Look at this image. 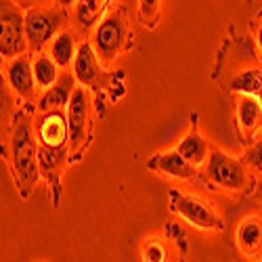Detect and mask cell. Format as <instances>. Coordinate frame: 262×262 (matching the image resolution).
<instances>
[{"label": "cell", "mask_w": 262, "mask_h": 262, "mask_svg": "<svg viewBox=\"0 0 262 262\" xmlns=\"http://www.w3.org/2000/svg\"><path fill=\"white\" fill-rule=\"evenodd\" d=\"M11 164L15 185L24 198H28L36 181L42 177L40 172V147L32 135V124L26 114H19L13 124L11 135Z\"/></svg>", "instance_id": "6da1fadb"}, {"label": "cell", "mask_w": 262, "mask_h": 262, "mask_svg": "<svg viewBox=\"0 0 262 262\" xmlns=\"http://www.w3.org/2000/svg\"><path fill=\"white\" fill-rule=\"evenodd\" d=\"M0 24H3V34H0V55H3V59H15L19 55H26V51H30L26 34V15L11 0H3Z\"/></svg>", "instance_id": "7a4b0ae2"}, {"label": "cell", "mask_w": 262, "mask_h": 262, "mask_svg": "<svg viewBox=\"0 0 262 262\" xmlns=\"http://www.w3.org/2000/svg\"><path fill=\"white\" fill-rule=\"evenodd\" d=\"M65 21V13L59 9H40L34 7L26 13V34L30 53H40L57 36Z\"/></svg>", "instance_id": "3957f363"}, {"label": "cell", "mask_w": 262, "mask_h": 262, "mask_svg": "<svg viewBox=\"0 0 262 262\" xmlns=\"http://www.w3.org/2000/svg\"><path fill=\"white\" fill-rule=\"evenodd\" d=\"M70 122V156L82 154L91 143V97L84 89H76L68 105Z\"/></svg>", "instance_id": "277c9868"}, {"label": "cell", "mask_w": 262, "mask_h": 262, "mask_svg": "<svg viewBox=\"0 0 262 262\" xmlns=\"http://www.w3.org/2000/svg\"><path fill=\"white\" fill-rule=\"evenodd\" d=\"M170 210L181 214L185 221L198 229H206V231H221L225 227L223 218L216 216L214 210L206 204H202L200 200L187 198V195L179 193L177 189H170Z\"/></svg>", "instance_id": "5b68a950"}, {"label": "cell", "mask_w": 262, "mask_h": 262, "mask_svg": "<svg viewBox=\"0 0 262 262\" xmlns=\"http://www.w3.org/2000/svg\"><path fill=\"white\" fill-rule=\"evenodd\" d=\"M208 179L223 189L242 191L246 187L248 174L242 162L233 160L231 156L223 154V151H212L208 162Z\"/></svg>", "instance_id": "8992f818"}, {"label": "cell", "mask_w": 262, "mask_h": 262, "mask_svg": "<svg viewBox=\"0 0 262 262\" xmlns=\"http://www.w3.org/2000/svg\"><path fill=\"white\" fill-rule=\"evenodd\" d=\"M124 38H126V24L120 15H109L101 19L95 30V45H93L99 59L105 63L114 61L124 47Z\"/></svg>", "instance_id": "52a82bcc"}, {"label": "cell", "mask_w": 262, "mask_h": 262, "mask_svg": "<svg viewBox=\"0 0 262 262\" xmlns=\"http://www.w3.org/2000/svg\"><path fill=\"white\" fill-rule=\"evenodd\" d=\"M42 116L36 122V135L40 145L47 147H68L70 145V122L68 114L63 109H51L42 112Z\"/></svg>", "instance_id": "ba28073f"}, {"label": "cell", "mask_w": 262, "mask_h": 262, "mask_svg": "<svg viewBox=\"0 0 262 262\" xmlns=\"http://www.w3.org/2000/svg\"><path fill=\"white\" fill-rule=\"evenodd\" d=\"M68 147H47L40 145V172L49 181L55 193V208L61 202V172L68 160Z\"/></svg>", "instance_id": "9c48e42d"}, {"label": "cell", "mask_w": 262, "mask_h": 262, "mask_svg": "<svg viewBox=\"0 0 262 262\" xmlns=\"http://www.w3.org/2000/svg\"><path fill=\"white\" fill-rule=\"evenodd\" d=\"M7 80L11 84V89L21 97V99H34L36 95V76H34V65L26 55H19L11 59L9 68H7Z\"/></svg>", "instance_id": "30bf717a"}, {"label": "cell", "mask_w": 262, "mask_h": 262, "mask_svg": "<svg viewBox=\"0 0 262 262\" xmlns=\"http://www.w3.org/2000/svg\"><path fill=\"white\" fill-rule=\"evenodd\" d=\"M147 168L156 170V172H162V174L172 177V179H183V181H195L198 179V170H195V166L191 162H187L177 149L154 156L149 160Z\"/></svg>", "instance_id": "8fae6325"}, {"label": "cell", "mask_w": 262, "mask_h": 262, "mask_svg": "<svg viewBox=\"0 0 262 262\" xmlns=\"http://www.w3.org/2000/svg\"><path fill=\"white\" fill-rule=\"evenodd\" d=\"M74 76L78 78L80 84L91 86L93 91H99V82H101V65H99V55L93 45L82 42L78 47V55L74 61Z\"/></svg>", "instance_id": "7c38bea8"}, {"label": "cell", "mask_w": 262, "mask_h": 262, "mask_svg": "<svg viewBox=\"0 0 262 262\" xmlns=\"http://www.w3.org/2000/svg\"><path fill=\"white\" fill-rule=\"evenodd\" d=\"M76 76L72 72H63L57 82L51 86V89L45 91L42 99L38 101V109L40 112H51V109H63L68 107L72 101V95L76 91Z\"/></svg>", "instance_id": "4fadbf2b"}, {"label": "cell", "mask_w": 262, "mask_h": 262, "mask_svg": "<svg viewBox=\"0 0 262 262\" xmlns=\"http://www.w3.org/2000/svg\"><path fill=\"white\" fill-rule=\"evenodd\" d=\"M237 122L239 128L246 133V137H252L256 133L262 122V105L258 97H250V95L242 97V101L237 105Z\"/></svg>", "instance_id": "5bb4252c"}, {"label": "cell", "mask_w": 262, "mask_h": 262, "mask_svg": "<svg viewBox=\"0 0 262 262\" xmlns=\"http://www.w3.org/2000/svg\"><path fill=\"white\" fill-rule=\"evenodd\" d=\"M177 151L187 162H191L193 166H200L208 158V141L198 133V126H193L191 133L179 143Z\"/></svg>", "instance_id": "9a60e30c"}, {"label": "cell", "mask_w": 262, "mask_h": 262, "mask_svg": "<svg viewBox=\"0 0 262 262\" xmlns=\"http://www.w3.org/2000/svg\"><path fill=\"white\" fill-rule=\"evenodd\" d=\"M237 244L246 254H256L262 248V221L248 218L237 229Z\"/></svg>", "instance_id": "2e32d148"}, {"label": "cell", "mask_w": 262, "mask_h": 262, "mask_svg": "<svg viewBox=\"0 0 262 262\" xmlns=\"http://www.w3.org/2000/svg\"><path fill=\"white\" fill-rule=\"evenodd\" d=\"M78 47L80 45H76V40L70 32H61L55 36L53 45H51V57L57 61L59 68H70V65L76 61Z\"/></svg>", "instance_id": "e0dca14e"}, {"label": "cell", "mask_w": 262, "mask_h": 262, "mask_svg": "<svg viewBox=\"0 0 262 262\" xmlns=\"http://www.w3.org/2000/svg\"><path fill=\"white\" fill-rule=\"evenodd\" d=\"M34 76H36V82H38V86L40 89H51V86L57 82V78L61 76L59 74V65H57V61L53 59V57H38L34 63Z\"/></svg>", "instance_id": "ac0fdd59"}, {"label": "cell", "mask_w": 262, "mask_h": 262, "mask_svg": "<svg viewBox=\"0 0 262 262\" xmlns=\"http://www.w3.org/2000/svg\"><path fill=\"white\" fill-rule=\"evenodd\" d=\"M103 3L105 0H78V5H76V24L82 30H91L101 17Z\"/></svg>", "instance_id": "d6986e66"}, {"label": "cell", "mask_w": 262, "mask_h": 262, "mask_svg": "<svg viewBox=\"0 0 262 262\" xmlns=\"http://www.w3.org/2000/svg\"><path fill=\"white\" fill-rule=\"evenodd\" d=\"M231 91L239 95H250V97H260L262 93V72L258 70H248L244 74H239L231 82Z\"/></svg>", "instance_id": "ffe728a7"}, {"label": "cell", "mask_w": 262, "mask_h": 262, "mask_svg": "<svg viewBox=\"0 0 262 262\" xmlns=\"http://www.w3.org/2000/svg\"><path fill=\"white\" fill-rule=\"evenodd\" d=\"M143 260H158V262H164V260H168V256H166V250H164L162 244L149 242V244L143 248Z\"/></svg>", "instance_id": "44dd1931"}, {"label": "cell", "mask_w": 262, "mask_h": 262, "mask_svg": "<svg viewBox=\"0 0 262 262\" xmlns=\"http://www.w3.org/2000/svg\"><path fill=\"white\" fill-rule=\"evenodd\" d=\"M158 7L160 0H141V19L154 26V21L158 19Z\"/></svg>", "instance_id": "7402d4cb"}, {"label": "cell", "mask_w": 262, "mask_h": 262, "mask_svg": "<svg viewBox=\"0 0 262 262\" xmlns=\"http://www.w3.org/2000/svg\"><path fill=\"white\" fill-rule=\"evenodd\" d=\"M246 162L254 168V170H258V172H262V141L260 143H256L248 154H246Z\"/></svg>", "instance_id": "603a6c76"}, {"label": "cell", "mask_w": 262, "mask_h": 262, "mask_svg": "<svg viewBox=\"0 0 262 262\" xmlns=\"http://www.w3.org/2000/svg\"><path fill=\"white\" fill-rule=\"evenodd\" d=\"M166 231H168V235L172 237V242H177L179 246H181V252L185 254L187 252V244H185V231L177 225V223H168L166 225Z\"/></svg>", "instance_id": "cb8c5ba5"}, {"label": "cell", "mask_w": 262, "mask_h": 262, "mask_svg": "<svg viewBox=\"0 0 262 262\" xmlns=\"http://www.w3.org/2000/svg\"><path fill=\"white\" fill-rule=\"evenodd\" d=\"M57 3H59V5H61V7L65 9V7H70V5L74 3V0H57Z\"/></svg>", "instance_id": "d4e9b609"}, {"label": "cell", "mask_w": 262, "mask_h": 262, "mask_svg": "<svg viewBox=\"0 0 262 262\" xmlns=\"http://www.w3.org/2000/svg\"><path fill=\"white\" fill-rule=\"evenodd\" d=\"M258 47H260V51H262V28L258 30Z\"/></svg>", "instance_id": "484cf974"}, {"label": "cell", "mask_w": 262, "mask_h": 262, "mask_svg": "<svg viewBox=\"0 0 262 262\" xmlns=\"http://www.w3.org/2000/svg\"><path fill=\"white\" fill-rule=\"evenodd\" d=\"M258 193H260V198H262V181H260V185H258Z\"/></svg>", "instance_id": "4316f807"}, {"label": "cell", "mask_w": 262, "mask_h": 262, "mask_svg": "<svg viewBox=\"0 0 262 262\" xmlns=\"http://www.w3.org/2000/svg\"><path fill=\"white\" fill-rule=\"evenodd\" d=\"M258 101H260V105H262V93H260V97H258Z\"/></svg>", "instance_id": "83f0119b"}, {"label": "cell", "mask_w": 262, "mask_h": 262, "mask_svg": "<svg viewBox=\"0 0 262 262\" xmlns=\"http://www.w3.org/2000/svg\"><path fill=\"white\" fill-rule=\"evenodd\" d=\"M21 3H30V0H21ZM32 3H34V0H32Z\"/></svg>", "instance_id": "f1b7e54d"}]
</instances>
